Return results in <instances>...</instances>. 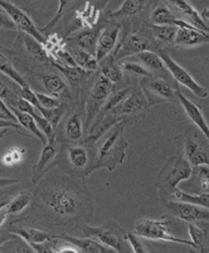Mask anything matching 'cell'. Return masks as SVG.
<instances>
[{
	"instance_id": "60d3db41",
	"label": "cell",
	"mask_w": 209,
	"mask_h": 253,
	"mask_svg": "<svg viewBox=\"0 0 209 253\" xmlns=\"http://www.w3.org/2000/svg\"><path fill=\"white\" fill-rule=\"evenodd\" d=\"M33 117L34 120H36L38 127L41 128V131H42L43 134L45 135V137H47V142L54 144V142H56V132H54L56 128H54V126L52 125L44 116H42L39 111H37L36 114L33 115Z\"/></svg>"
},
{
	"instance_id": "b9f144b4",
	"label": "cell",
	"mask_w": 209,
	"mask_h": 253,
	"mask_svg": "<svg viewBox=\"0 0 209 253\" xmlns=\"http://www.w3.org/2000/svg\"><path fill=\"white\" fill-rule=\"evenodd\" d=\"M123 70L124 72L130 73V75L134 76H140V77H150L151 72L145 67V66H142L141 63H137V62H130V61H125L123 59Z\"/></svg>"
},
{
	"instance_id": "4fadbf2b",
	"label": "cell",
	"mask_w": 209,
	"mask_h": 253,
	"mask_svg": "<svg viewBox=\"0 0 209 253\" xmlns=\"http://www.w3.org/2000/svg\"><path fill=\"white\" fill-rule=\"evenodd\" d=\"M187 134L184 137V155L193 168L199 165L209 167V141L195 131Z\"/></svg>"
},
{
	"instance_id": "52a82bcc",
	"label": "cell",
	"mask_w": 209,
	"mask_h": 253,
	"mask_svg": "<svg viewBox=\"0 0 209 253\" xmlns=\"http://www.w3.org/2000/svg\"><path fill=\"white\" fill-rule=\"evenodd\" d=\"M86 236L93 237L100 243L105 245L106 247L112 248L117 252H128L131 251L130 248H126V232L121 228L116 222H109L101 227H91V225H84L82 228Z\"/></svg>"
},
{
	"instance_id": "db71d44e",
	"label": "cell",
	"mask_w": 209,
	"mask_h": 253,
	"mask_svg": "<svg viewBox=\"0 0 209 253\" xmlns=\"http://www.w3.org/2000/svg\"><path fill=\"white\" fill-rule=\"evenodd\" d=\"M8 206V204H6ZM6 206L1 207L0 208V225H3L4 222L6 220V218H8L9 213H8V209H6Z\"/></svg>"
},
{
	"instance_id": "d590c367",
	"label": "cell",
	"mask_w": 209,
	"mask_h": 253,
	"mask_svg": "<svg viewBox=\"0 0 209 253\" xmlns=\"http://www.w3.org/2000/svg\"><path fill=\"white\" fill-rule=\"evenodd\" d=\"M0 72L4 73L5 76H8L11 81L15 82L19 87L29 86V84H27V81H25V78L15 70L14 66L11 64L10 59H9L1 50H0Z\"/></svg>"
},
{
	"instance_id": "f35d334b",
	"label": "cell",
	"mask_w": 209,
	"mask_h": 253,
	"mask_svg": "<svg viewBox=\"0 0 209 253\" xmlns=\"http://www.w3.org/2000/svg\"><path fill=\"white\" fill-rule=\"evenodd\" d=\"M173 198H176L178 201L188 202V203L197 204V206L204 207L209 209V193H201V194H192V193L183 192L178 188L174 193Z\"/></svg>"
},
{
	"instance_id": "9c48e42d",
	"label": "cell",
	"mask_w": 209,
	"mask_h": 253,
	"mask_svg": "<svg viewBox=\"0 0 209 253\" xmlns=\"http://www.w3.org/2000/svg\"><path fill=\"white\" fill-rule=\"evenodd\" d=\"M150 110V105L144 95V92L140 89L132 88L131 93L120 103L117 105L114 110H111V114L115 116H119L123 119V123L131 124L137 120H141L146 116L148 111ZM126 125V124H125Z\"/></svg>"
},
{
	"instance_id": "5bb4252c",
	"label": "cell",
	"mask_w": 209,
	"mask_h": 253,
	"mask_svg": "<svg viewBox=\"0 0 209 253\" xmlns=\"http://www.w3.org/2000/svg\"><path fill=\"white\" fill-rule=\"evenodd\" d=\"M162 206L170 211L174 217L185 223L203 222V220L209 222V209L204 207L183 201L174 202L171 199L163 202Z\"/></svg>"
},
{
	"instance_id": "680465c9",
	"label": "cell",
	"mask_w": 209,
	"mask_h": 253,
	"mask_svg": "<svg viewBox=\"0 0 209 253\" xmlns=\"http://www.w3.org/2000/svg\"><path fill=\"white\" fill-rule=\"evenodd\" d=\"M9 1H10V0H9Z\"/></svg>"
},
{
	"instance_id": "681fc988",
	"label": "cell",
	"mask_w": 209,
	"mask_h": 253,
	"mask_svg": "<svg viewBox=\"0 0 209 253\" xmlns=\"http://www.w3.org/2000/svg\"><path fill=\"white\" fill-rule=\"evenodd\" d=\"M0 29H4V31H13L15 28L14 23L11 22V19L9 18V15L6 14L3 9L0 8Z\"/></svg>"
},
{
	"instance_id": "4316f807",
	"label": "cell",
	"mask_w": 209,
	"mask_h": 253,
	"mask_svg": "<svg viewBox=\"0 0 209 253\" xmlns=\"http://www.w3.org/2000/svg\"><path fill=\"white\" fill-rule=\"evenodd\" d=\"M137 59L141 62L142 66H145L153 76H159V77H164L167 76V72L169 71L165 67L164 62L160 58L159 53H155L153 50H145L139 54H136Z\"/></svg>"
},
{
	"instance_id": "5b68a950",
	"label": "cell",
	"mask_w": 209,
	"mask_h": 253,
	"mask_svg": "<svg viewBox=\"0 0 209 253\" xmlns=\"http://www.w3.org/2000/svg\"><path fill=\"white\" fill-rule=\"evenodd\" d=\"M159 44L149 36L148 32H127L120 39V43L112 53L111 57L115 61H123L127 57L136 56L145 50L156 52Z\"/></svg>"
},
{
	"instance_id": "6da1fadb",
	"label": "cell",
	"mask_w": 209,
	"mask_h": 253,
	"mask_svg": "<svg viewBox=\"0 0 209 253\" xmlns=\"http://www.w3.org/2000/svg\"><path fill=\"white\" fill-rule=\"evenodd\" d=\"M193 167L185 158L184 153L176 151L175 155L171 156L163 169L160 170L155 178V188L159 192L160 203L173 199L178 185L190 178Z\"/></svg>"
},
{
	"instance_id": "7a4b0ae2",
	"label": "cell",
	"mask_w": 209,
	"mask_h": 253,
	"mask_svg": "<svg viewBox=\"0 0 209 253\" xmlns=\"http://www.w3.org/2000/svg\"><path fill=\"white\" fill-rule=\"evenodd\" d=\"M125 126L124 123H119L107 132L106 137L98 149L97 156L91 168V172L102 168L109 171H114L119 165L124 164L126 159V149H127V142L124 137Z\"/></svg>"
},
{
	"instance_id": "d6986e66",
	"label": "cell",
	"mask_w": 209,
	"mask_h": 253,
	"mask_svg": "<svg viewBox=\"0 0 209 253\" xmlns=\"http://www.w3.org/2000/svg\"><path fill=\"white\" fill-rule=\"evenodd\" d=\"M67 158L70 164L77 170H84V176L91 174V168L93 162H91L88 149L84 145H71L67 148Z\"/></svg>"
},
{
	"instance_id": "f546056e",
	"label": "cell",
	"mask_w": 209,
	"mask_h": 253,
	"mask_svg": "<svg viewBox=\"0 0 209 253\" xmlns=\"http://www.w3.org/2000/svg\"><path fill=\"white\" fill-rule=\"evenodd\" d=\"M10 109L11 111H13V114L15 115V117H17V123L19 124L24 130H27L28 132H31L33 136H36L37 139L41 140V141L43 142V145L47 144V137H45V135L41 131V128L38 127L36 120H34V117L32 116L31 114L19 111V110L14 109V107H10Z\"/></svg>"
},
{
	"instance_id": "cb8c5ba5",
	"label": "cell",
	"mask_w": 209,
	"mask_h": 253,
	"mask_svg": "<svg viewBox=\"0 0 209 253\" xmlns=\"http://www.w3.org/2000/svg\"><path fill=\"white\" fill-rule=\"evenodd\" d=\"M57 154H58V151H57L54 144L47 142V144L43 145L41 156H39L37 164L33 167V178H32V180H33L34 184L38 183L39 179H42L43 174L52 167Z\"/></svg>"
},
{
	"instance_id": "30bf717a",
	"label": "cell",
	"mask_w": 209,
	"mask_h": 253,
	"mask_svg": "<svg viewBox=\"0 0 209 253\" xmlns=\"http://www.w3.org/2000/svg\"><path fill=\"white\" fill-rule=\"evenodd\" d=\"M156 52L159 53L160 58L163 59L164 62L165 67L167 70L169 71V73L171 75V77L174 78L176 81V84H181V86H184L185 88L189 89L190 92H193L195 96H198L199 98H207L208 97V91L207 88H204L202 84H199L198 82L195 81L193 76L188 72L185 68H183L178 62L174 61L164 49L159 48V49L156 50Z\"/></svg>"
},
{
	"instance_id": "7dc6e473",
	"label": "cell",
	"mask_w": 209,
	"mask_h": 253,
	"mask_svg": "<svg viewBox=\"0 0 209 253\" xmlns=\"http://www.w3.org/2000/svg\"><path fill=\"white\" fill-rule=\"evenodd\" d=\"M126 238H127V242L131 247V251L136 253H146L148 252V248L145 245H142L139 241V236H136L135 233H127L126 234Z\"/></svg>"
},
{
	"instance_id": "e0dca14e",
	"label": "cell",
	"mask_w": 209,
	"mask_h": 253,
	"mask_svg": "<svg viewBox=\"0 0 209 253\" xmlns=\"http://www.w3.org/2000/svg\"><path fill=\"white\" fill-rule=\"evenodd\" d=\"M176 95H178L179 103L183 106V109H184L185 115L188 116V119L198 127L199 132H201V134L209 141V125L208 123H207L206 117H204L203 110L201 109V106L192 102L189 98L185 97V96L181 93L180 89H179Z\"/></svg>"
},
{
	"instance_id": "7c38bea8",
	"label": "cell",
	"mask_w": 209,
	"mask_h": 253,
	"mask_svg": "<svg viewBox=\"0 0 209 253\" xmlns=\"http://www.w3.org/2000/svg\"><path fill=\"white\" fill-rule=\"evenodd\" d=\"M121 28H123L121 23L116 22V20H110L105 27L101 28L95 50V57L98 64L115 52V49L120 43Z\"/></svg>"
},
{
	"instance_id": "4dcf8cb0",
	"label": "cell",
	"mask_w": 209,
	"mask_h": 253,
	"mask_svg": "<svg viewBox=\"0 0 209 253\" xmlns=\"http://www.w3.org/2000/svg\"><path fill=\"white\" fill-rule=\"evenodd\" d=\"M100 75H102L103 77H106L109 81H111L112 84H119L124 80V70L123 66L119 61H115L111 56L107 57L106 59H103L102 62H100Z\"/></svg>"
},
{
	"instance_id": "11a10c76",
	"label": "cell",
	"mask_w": 209,
	"mask_h": 253,
	"mask_svg": "<svg viewBox=\"0 0 209 253\" xmlns=\"http://www.w3.org/2000/svg\"><path fill=\"white\" fill-rule=\"evenodd\" d=\"M8 128L9 127H3V128H0V139L5 135V132H8Z\"/></svg>"
},
{
	"instance_id": "83f0119b",
	"label": "cell",
	"mask_w": 209,
	"mask_h": 253,
	"mask_svg": "<svg viewBox=\"0 0 209 253\" xmlns=\"http://www.w3.org/2000/svg\"><path fill=\"white\" fill-rule=\"evenodd\" d=\"M101 28L86 29V31H82L78 34H76V36H73L71 41L75 43V47L81 48V49H84L87 52L95 54L96 44H97Z\"/></svg>"
},
{
	"instance_id": "7402d4cb",
	"label": "cell",
	"mask_w": 209,
	"mask_h": 253,
	"mask_svg": "<svg viewBox=\"0 0 209 253\" xmlns=\"http://www.w3.org/2000/svg\"><path fill=\"white\" fill-rule=\"evenodd\" d=\"M169 4H170L173 8H175L179 13L184 15L188 19V22L192 23L193 25H195L198 29L209 33V27L207 25L206 20L202 18L201 13H199L192 4L188 1V0H167Z\"/></svg>"
},
{
	"instance_id": "7bdbcfd3",
	"label": "cell",
	"mask_w": 209,
	"mask_h": 253,
	"mask_svg": "<svg viewBox=\"0 0 209 253\" xmlns=\"http://www.w3.org/2000/svg\"><path fill=\"white\" fill-rule=\"evenodd\" d=\"M39 112H41V115L44 116L45 119L54 126V128H56L57 126H58L59 121H61L62 116H63L64 109L62 106L56 107V109H44V107H42V109L39 110Z\"/></svg>"
},
{
	"instance_id": "1f68e13d",
	"label": "cell",
	"mask_w": 209,
	"mask_h": 253,
	"mask_svg": "<svg viewBox=\"0 0 209 253\" xmlns=\"http://www.w3.org/2000/svg\"><path fill=\"white\" fill-rule=\"evenodd\" d=\"M84 126L81 116L78 114H72L67 117L63 126V132L70 141H80L84 135Z\"/></svg>"
},
{
	"instance_id": "3957f363",
	"label": "cell",
	"mask_w": 209,
	"mask_h": 253,
	"mask_svg": "<svg viewBox=\"0 0 209 253\" xmlns=\"http://www.w3.org/2000/svg\"><path fill=\"white\" fill-rule=\"evenodd\" d=\"M41 195L45 207L57 217L75 218L84 211L82 195L67 186H50L43 189Z\"/></svg>"
},
{
	"instance_id": "44dd1931",
	"label": "cell",
	"mask_w": 209,
	"mask_h": 253,
	"mask_svg": "<svg viewBox=\"0 0 209 253\" xmlns=\"http://www.w3.org/2000/svg\"><path fill=\"white\" fill-rule=\"evenodd\" d=\"M52 66L56 67L59 72H62V75L66 77V81L73 89L80 88L93 75V72L84 70L80 66H66V64L57 63V62H52Z\"/></svg>"
},
{
	"instance_id": "bcb514c9",
	"label": "cell",
	"mask_w": 209,
	"mask_h": 253,
	"mask_svg": "<svg viewBox=\"0 0 209 253\" xmlns=\"http://www.w3.org/2000/svg\"><path fill=\"white\" fill-rule=\"evenodd\" d=\"M25 150L23 149H13V150L8 151L6 155H4L3 158V163L5 165H13V164H18V163L22 162L23 156H24Z\"/></svg>"
},
{
	"instance_id": "f5cc1de1",
	"label": "cell",
	"mask_w": 209,
	"mask_h": 253,
	"mask_svg": "<svg viewBox=\"0 0 209 253\" xmlns=\"http://www.w3.org/2000/svg\"><path fill=\"white\" fill-rule=\"evenodd\" d=\"M19 183L18 179H9V178H0V189L1 188H5L9 185H14V184Z\"/></svg>"
},
{
	"instance_id": "c3c4849f",
	"label": "cell",
	"mask_w": 209,
	"mask_h": 253,
	"mask_svg": "<svg viewBox=\"0 0 209 253\" xmlns=\"http://www.w3.org/2000/svg\"><path fill=\"white\" fill-rule=\"evenodd\" d=\"M0 120L4 121H11V123H17V117L13 114L11 109L0 98Z\"/></svg>"
},
{
	"instance_id": "d4e9b609",
	"label": "cell",
	"mask_w": 209,
	"mask_h": 253,
	"mask_svg": "<svg viewBox=\"0 0 209 253\" xmlns=\"http://www.w3.org/2000/svg\"><path fill=\"white\" fill-rule=\"evenodd\" d=\"M149 36L155 41L158 44H165L173 47L175 41V34L178 27L174 25H160V24H148L145 27Z\"/></svg>"
},
{
	"instance_id": "e575fe53",
	"label": "cell",
	"mask_w": 209,
	"mask_h": 253,
	"mask_svg": "<svg viewBox=\"0 0 209 253\" xmlns=\"http://www.w3.org/2000/svg\"><path fill=\"white\" fill-rule=\"evenodd\" d=\"M71 52H72L73 57H75L76 64H77V66H80V67L84 68V70L89 71V72L93 73L97 71L98 62L97 59H96L95 54L77 47H76V49L71 50Z\"/></svg>"
},
{
	"instance_id": "f1b7e54d",
	"label": "cell",
	"mask_w": 209,
	"mask_h": 253,
	"mask_svg": "<svg viewBox=\"0 0 209 253\" xmlns=\"http://www.w3.org/2000/svg\"><path fill=\"white\" fill-rule=\"evenodd\" d=\"M57 239H63L66 242L71 243V245H73L75 247H77L80 252L102 253L109 251L106 246L96 242L95 239L92 238H77V237L71 236H57Z\"/></svg>"
},
{
	"instance_id": "816d5d0a",
	"label": "cell",
	"mask_w": 209,
	"mask_h": 253,
	"mask_svg": "<svg viewBox=\"0 0 209 253\" xmlns=\"http://www.w3.org/2000/svg\"><path fill=\"white\" fill-rule=\"evenodd\" d=\"M17 238H18V236L15 233H9V232L0 229V246L4 245V243H6V242H9V241H15Z\"/></svg>"
},
{
	"instance_id": "8d00e7d4",
	"label": "cell",
	"mask_w": 209,
	"mask_h": 253,
	"mask_svg": "<svg viewBox=\"0 0 209 253\" xmlns=\"http://www.w3.org/2000/svg\"><path fill=\"white\" fill-rule=\"evenodd\" d=\"M32 199H33V195H32L31 192H28V190L20 192L17 197L13 198L11 201H9L8 206H6L9 215L18 214L22 211H24L31 204Z\"/></svg>"
},
{
	"instance_id": "ab89813d",
	"label": "cell",
	"mask_w": 209,
	"mask_h": 253,
	"mask_svg": "<svg viewBox=\"0 0 209 253\" xmlns=\"http://www.w3.org/2000/svg\"><path fill=\"white\" fill-rule=\"evenodd\" d=\"M131 91L132 87H125V88L117 89L116 92H111V95L109 96V98L106 100V102H105L100 112H110L111 110H114L117 105H120L131 93Z\"/></svg>"
},
{
	"instance_id": "ee69618b",
	"label": "cell",
	"mask_w": 209,
	"mask_h": 253,
	"mask_svg": "<svg viewBox=\"0 0 209 253\" xmlns=\"http://www.w3.org/2000/svg\"><path fill=\"white\" fill-rule=\"evenodd\" d=\"M72 3H73V0H58V9H57L56 15H54V17L50 19V22L45 25L44 28H43V32L48 31V29L50 28H53L54 25L62 19V17L67 13L68 6H70Z\"/></svg>"
},
{
	"instance_id": "603a6c76",
	"label": "cell",
	"mask_w": 209,
	"mask_h": 253,
	"mask_svg": "<svg viewBox=\"0 0 209 253\" xmlns=\"http://www.w3.org/2000/svg\"><path fill=\"white\" fill-rule=\"evenodd\" d=\"M23 39V48L25 49V52L28 53L29 56L33 59H36L37 62L43 64H52L53 59L49 56L48 50L45 49L44 44L41 42H38L36 38H33L29 34L20 33Z\"/></svg>"
},
{
	"instance_id": "484cf974",
	"label": "cell",
	"mask_w": 209,
	"mask_h": 253,
	"mask_svg": "<svg viewBox=\"0 0 209 253\" xmlns=\"http://www.w3.org/2000/svg\"><path fill=\"white\" fill-rule=\"evenodd\" d=\"M148 1L149 0H124L120 8L115 11H110L107 18L111 20H119L136 17L144 10Z\"/></svg>"
},
{
	"instance_id": "277c9868",
	"label": "cell",
	"mask_w": 209,
	"mask_h": 253,
	"mask_svg": "<svg viewBox=\"0 0 209 253\" xmlns=\"http://www.w3.org/2000/svg\"><path fill=\"white\" fill-rule=\"evenodd\" d=\"M169 224H170V220L167 218H160V219L142 218L135 223L134 233L140 238L150 239V241H163V242L167 243H178V245L189 246L193 248L192 241L181 239L174 236L169 229Z\"/></svg>"
},
{
	"instance_id": "9f6ffc18",
	"label": "cell",
	"mask_w": 209,
	"mask_h": 253,
	"mask_svg": "<svg viewBox=\"0 0 209 253\" xmlns=\"http://www.w3.org/2000/svg\"><path fill=\"white\" fill-rule=\"evenodd\" d=\"M8 203H9V201H0V208H1V207H4V206H6Z\"/></svg>"
},
{
	"instance_id": "8fae6325",
	"label": "cell",
	"mask_w": 209,
	"mask_h": 253,
	"mask_svg": "<svg viewBox=\"0 0 209 253\" xmlns=\"http://www.w3.org/2000/svg\"><path fill=\"white\" fill-rule=\"evenodd\" d=\"M0 8L3 9L6 14L9 15L11 22L14 23L15 28H17L20 33L29 34V36H32L33 38H36L38 42L44 44L47 38L43 36L42 32L37 28V25L34 24L31 15H29L24 9L15 5L14 3H11L9 0H0Z\"/></svg>"
},
{
	"instance_id": "d6a6232c",
	"label": "cell",
	"mask_w": 209,
	"mask_h": 253,
	"mask_svg": "<svg viewBox=\"0 0 209 253\" xmlns=\"http://www.w3.org/2000/svg\"><path fill=\"white\" fill-rule=\"evenodd\" d=\"M178 22L179 19L175 18L171 9L164 3L158 4L150 13V23H153V24L174 25V27H176Z\"/></svg>"
},
{
	"instance_id": "f907efd6",
	"label": "cell",
	"mask_w": 209,
	"mask_h": 253,
	"mask_svg": "<svg viewBox=\"0 0 209 253\" xmlns=\"http://www.w3.org/2000/svg\"><path fill=\"white\" fill-rule=\"evenodd\" d=\"M13 93H14V92L11 91V89L9 88L5 84H4V82L0 81V98H1V100L5 101L6 102V101L11 97V95H13Z\"/></svg>"
},
{
	"instance_id": "ac0fdd59",
	"label": "cell",
	"mask_w": 209,
	"mask_h": 253,
	"mask_svg": "<svg viewBox=\"0 0 209 253\" xmlns=\"http://www.w3.org/2000/svg\"><path fill=\"white\" fill-rule=\"evenodd\" d=\"M41 82L48 95L57 98H72V92L68 84L57 73H44L41 76Z\"/></svg>"
},
{
	"instance_id": "836d02e7",
	"label": "cell",
	"mask_w": 209,
	"mask_h": 253,
	"mask_svg": "<svg viewBox=\"0 0 209 253\" xmlns=\"http://www.w3.org/2000/svg\"><path fill=\"white\" fill-rule=\"evenodd\" d=\"M13 233L24 239L29 246L34 245V243L45 242V241H50V239L54 238L57 239L56 234H50L48 232L41 231V229L37 228H15L13 229Z\"/></svg>"
},
{
	"instance_id": "ba28073f",
	"label": "cell",
	"mask_w": 209,
	"mask_h": 253,
	"mask_svg": "<svg viewBox=\"0 0 209 253\" xmlns=\"http://www.w3.org/2000/svg\"><path fill=\"white\" fill-rule=\"evenodd\" d=\"M112 87H114V84L98 73L92 88L89 89L86 102H84V114H86L84 130L89 128V126L92 125L93 120L100 114L101 109L103 107L109 96L111 95Z\"/></svg>"
},
{
	"instance_id": "6f0895ef",
	"label": "cell",
	"mask_w": 209,
	"mask_h": 253,
	"mask_svg": "<svg viewBox=\"0 0 209 253\" xmlns=\"http://www.w3.org/2000/svg\"><path fill=\"white\" fill-rule=\"evenodd\" d=\"M3 127H6V126H4V125H0V128H3Z\"/></svg>"
},
{
	"instance_id": "ffe728a7",
	"label": "cell",
	"mask_w": 209,
	"mask_h": 253,
	"mask_svg": "<svg viewBox=\"0 0 209 253\" xmlns=\"http://www.w3.org/2000/svg\"><path fill=\"white\" fill-rule=\"evenodd\" d=\"M187 185L184 186L187 193L192 194H201V193H209V167L199 165L193 168L192 175L187 179Z\"/></svg>"
},
{
	"instance_id": "9a60e30c",
	"label": "cell",
	"mask_w": 209,
	"mask_h": 253,
	"mask_svg": "<svg viewBox=\"0 0 209 253\" xmlns=\"http://www.w3.org/2000/svg\"><path fill=\"white\" fill-rule=\"evenodd\" d=\"M119 123H123L121 117L115 116L111 112H100L97 117L93 120L92 125L89 126L88 135L84 137V142L86 144H95Z\"/></svg>"
},
{
	"instance_id": "f6af8a7d",
	"label": "cell",
	"mask_w": 209,
	"mask_h": 253,
	"mask_svg": "<svg viewBox=\"0 0 209 253\" xmlns=\"http://www.w3.org/2000/svg\"><path fill=\"white\" fill-rule=\"evenodd\" d=\"M36 96L38 98L39 103L44 109H56L62 106V102L59 98L54 97V96H50L48 93H41V92H36Z\"/></svg>"
},
{
	"instance_id": "2e32d148",
	"label": "cell",
	"mask_w": 209,
	"mask_h": 253,
	"mask_svg": "<svg viewBox=\"0 0 209 253\" xmlns=\"http://www.w3.org/2000/svg\"><path fill=\"white\" fill-rule=\"evenodd\" d=\"M209 43V33L202 29L190 27V28H178L174 41V47L189 49Z\"/></svg>"
},
{
	"instance_id": "8992f818",
	"label": "cell",
	"mask_w": 209,
	"mask_h": 253,
	"mask_svg": "<svg viewBox=\"0 0 209 253\" xmlns=\"http://www.w3.org/2000/svg\"><path fill=\"white\" fill-rule=\"evenodd\" d=\"M140 88L148 98L150 107L163 102H175L178 101L176 93L180 89L178 84H170L164 77H159V76L141 77Z\"/></svg>"
},
{
	"instance_id": "74e56055",
	"label": "cell",
	"mask_w": 209,
	"mask_h": 253,
	"mask_svg": "<svg viewBox=\"0 0 209 253\" xmlns=\"http://www.w3.org/2000/svg\"><path fill=\"white\" fill-rule=\"evenodd\" d=\"M188 231H189L190 241L193 243V248L195 251H201L203 252L204 247H206L207 238H208V233L204 228L199 227L193 223H188Z\"/></svg>"
}]
</instances>
